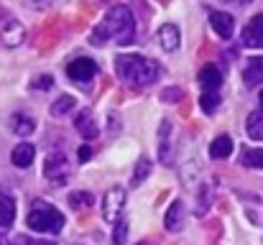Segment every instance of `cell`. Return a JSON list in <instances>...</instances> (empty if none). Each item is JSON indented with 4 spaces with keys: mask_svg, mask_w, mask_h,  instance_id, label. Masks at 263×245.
<instances>
[{
    "mask_svg": "<svg viewBox=\"0 0 263 245\" xmlns=\"http://www.w3.org/2000/svg\"><path fill=\"white\" fill-rule=\"evenodd\" d=\"M107 41H115L120 46H128L136 41V18L128 5H112L105 13L102 23L92 28L89 33L92 46H105Z\"/></svg>",
    "mask_w": 263,
    "mask_h": 245,
    "instance_id": "6da1fadb",
    "label": "cell"
},
{
    "mask_svg": "<svg viewBox=\"0 0 263 245\" xmlns=\"http://www.w3.org/2000/svg\"><path fill=\"white\" fill-rule=\"evenodd\" d=\"M115 72L130 87H148L159 77V64L141 54H120L115 59Z\"/></svg>",
    "mask_w": 263,
    "mask_h": 245,
    "instance_id": "7a4b0ae2",
    "label": "cell"
},
{
    "mask_svg": "<svg viewBox=\"0 0 263 245\" xmlns=\"http://www.w3.org/2000/svg\"><path fill=\"white\" fill-rule=\"evenodd\" d=\"M26 225H28L33 233L57 235V233H62V228H64V215H62L57 207H51V204L36 199L33 207H31V212H28V217H26Z\"/></svg>",
    "mask_w": 263,
    "mask_h": 245,
    "instance_id": "3957f363",
    "label": "cell"
},
{
    "mask_svg": "<svg viewBox=\"0 0 263 245\" xmlns=\"http://www.w3.org/2000/svg\"><path fill=\"white\" fill-rule=\"evenodd\" d=\"M69 174H72V168H69L67 154H59V151H57V154H49V156H46V161H44V176H46V181H49L51 186L67 184Z\"/></svg>",
    "mask_w": 263,
    "mask_h": 245,
    "instance_id": "277c9868",
    "label": "cell"
},
{
    "mask_svg": "<svg viewBox=\"0 0 263 245\" xmlns=\"http://www.w3.org/2000/svg\"><path fill=\"white\" fill-rule=\"evenodd\" d=\"M123 210H125V189H120V186L107 189L105 197H102V217H105V222H120L123 220L120 217Z\"/></svg>",
    "mask_w": 263,
    "mask_h": 245,
    "instance_id": "5b68a950",
    "label": "cell"
},
{
    "mask_svg": "<svg viewBox=\"0 0 263 245\" xmlns=\"http://www.w3.org/2000/svg\"><path fill=\"white\" fill-rule=\"evenodd\" d=\"M67 74L69 80H74L77 84H89L97 77V64L92 59H74L67 64Z\"/></svg>",
    "mask_w": 263,
    "mask_h": 245,
    "instance_id": "8992f818",
    "label": "cell"
},
{
    "mask_svg": "<svg viewBox=\"0 0 263 245\" xmlns=\"http://www.w3.org/2000/svg\"><path fill=\"white\" fill-rule=\"evenodd\" d=\"M243 46H248V49H263V13L253 15L251 23L243 28Z\"/></svg>",
    "mask_w": 263,
    "mask_h": 245,
    "instance_id": "52a82bcc",
    "label": "cell"
},
{
    "mask_svg": "<svg viewBox=\"0 0 263 245\" xmlns=\"http://www.w3.org/2000/svg\"><path fill=\"white\" fill-rule=\"evenodd\" d=\"M184 222H186V207H184L181 199H176L174 204L166 210V215H164V228L169 233H179L184 228Z\"/></svg>",
    "mask_w": 263,
    "mask_h": 245,
    "instance_id": "ba28073f",
    "label": "cell"
},
{
    "mask_svg": "<svg viewBox=\"0 0 263 245\" xmlns=\"http://www.w3.org/2000/svg\"><path fill=\"white\" fill-rule=\"evenodd\" d=\"M0 39H3L5 46H18L26 39V28L15 18H5V26L0 28Z\"/></svg>",
    "mask_w": 263,
    "mask_h": 245,
    "instance_id": "9c48e42d",
    "label": "cell"
},
{
    "mask_svg": "<svg viewBox=\"0 0 263 245\" xmlns=\"http://www.w3.org/2000/svg\"><path fill=\"white\" fill-rule=\"evenodd\" d=\"M210 26L215 28V33L220 39H230L233 36V15L230 13H222V10H212L210 13Z\"/></svg>",
    "mask_w": 263,
    "mask_h": 245,
    "instance_id": "30bf717a",
    "label": "cell"
},
{
    "mask_svg": "<svg viewBox=\"0 0 263 245\" xmlns=\"http://www.w3.org/2000/svg\"><path fill=\"white\" fill-rule=\"evenodd\" d=\"M172 123L169 120H164L161 123V128H159V159L161 163H172Z\"/></svg>",
    "mask_w": 263,
    "mask_h": 245,
    "instance_id": "8fae6325",
    "label": "cell"
},
{
    "mask_svg": "<svg viewBox=\"0 0 263 245\" xmlns=\"http://www.w3.org/2000/svg\"><path fill=\"white\" fill-rule=\"evenodd\" d=\"M8 125H10V130H13L15 136H21V138H28V136L33 133V128H36L33 118L26 115V112H13L10 120H8Z\"/></svg>",
    "mask_w": 263,
    "mask_h": 245,
    "instance_id": "7c38bea8",
    "label": "cell"
},
{
    "mask_svg": "<svg viewBox=\"0 0 263 245\" xmlns=\"http://www.w3.org/2000/svg\"><path fill=\"white\" fill-rule=\"evenodd\" d=\"M74 128L80 130V136L82 138H97V133H100V128H97V123H95V118H92V112L89 110H82L80 115H77V120H74Z\"/></svg>",
    "mask_w": 263,
    "mask_h": 245,
    "instance_id": "4fadbf2b",
    "label": "cell"
},
{
    "mask_svg": "<svg viewBox=\"0 0 263 245\" xmlns=\"http://www.w3.org/2000/svg\"><path fill=\"white\" fill-rule=\"evenodd\" d=\"M199 84L204 87V92H215L220 84H222V74H220V69L215 67V64H207V67H202L199 69Z\"/></svg>",
    "mask_w": 263,
    "mask_h": 245,
    "instance_id": "5bb4252c",
    "label": "cell"
},
{
    "mask_svg": "<svg viewBox=\"0 0 263 245\" xmlns=\"http://www.w3.org/2000/svg\"><path fill=\"white\" fill-rule=\"evenodd\" d=\"M33 156H36V148L31 143H18L13 148V154H10V161H13V166H18V168H28L33 163Z\"/></svg>",
    "mask_w": 263,
    "mask_h": 245,
    "instance_id": "9a60e30c",
    "label": "cell"
},
{
    "mask_svg": "<svg viewBox=\"0 0 263 245\" xmlns=\"http://www.w3.org/2000/svg\"><path fill=\"white\" fill-rule=\"evenodd\" d=\"M159 44L164 51H176L179 49V28L174 23H164L159 28Z\"/></svg>",
    "mask_w": 263,
    "mask_h": 245,
    "instance_id": "2e32d148",
    "label": "cell"
},
{
    "mask_svg": "<svg viewBox=\"0 0 263 245\" xmlns=\"http://www.w3.org/2000/svg\"><path fill=\"white\" fill-rule=\"evenodd\" d=\"M243 80L248 87H258L263 84V56H253L248 62V67L243 69Z\"/></svg>",
    "mask_w": 263,
    "mask_h": 245,
    "instance_id": "e0dca14e",
    "label": "cell"
},
{
    "mask_svg": "<svg viewBox=\"0 0 263 245\" xmlns=\"http://www.w3.org/2000/svg\"><path fill=\"white\" fill-rule=\"evenodd\" d=\"M15 220V202L8 194H0V230H8Z\"/></svg>",
    "mask_w": 263,
    "mask_h": 245,
    "instance_id": "ac0fdd59",
    "label": "cell"
},
{
    "mask_svg": "<svg viewBox=\"0 0 263 245\" xmlns=\"http://www.w3.org/2000/svg\"><path fill=\"white\" fill-rule=\"evenodd\" d=\"M233 154V138L230 136H217L210 143V156L212 159H228Z\"/></svg>",
    "mask_w": 263,
    "mask_h": 245,
    "instance_id": "d6986e66",
    "label": "cell"
},
{
    "mask_svg": "<svg viewBox=\"0 0 263 245\" xmlns=\"http://www.w3.org/2000/svg\"><path fill=\"white\" fill-rule=\"evenodd\" d=\"M151 168H154V163L148 161L146 156H143V159H138V163H136V171H133V176H130V186H133V189H138V186H141V184L151 176Z\"/></svg>",
    "mask_w": 263,
    "mask_h": 245,
    "instance_id": "ffe728a7",
    "label": "cell"
},
{
    "mask_svg": "<svg viewBox=\"0 0 263 245\" xmlns=\"http://www.w3.org/2000/svg\"><path fill=\"white\" fill-rule=\"evenodd\" d=\"M246 130L253 141H263V110L258 112H251L248 120H246Z\"/></svg>",
    "mask_w": 263,
    "mask_h": 245,
    "instance_id": "44dd1931",
    "label": "cell"
},
{
    "mask_svg": "<svg viewBox=\"0 0 263 245\" xmlns=\"http://www.w3.org/2000/svg\"><path fill=\"white\" fill-rule=\"evenodd\" d=\"M74 105H77V100H74L72 95H62V97L51 105V115H54V118H62V115L72 112V110H74Z\"/></svg>",
    "mask_w": 263,
    "mask_h": 245,
    "instance_id": "7402d4cb",
    "label": "cell"
},
{
    "mask_svg": "<svg viewBox=\"0 0 263 245\" xmlns=\"http://www.w3.org/2000/svg\"><path fill=\"white\" fill-rule=\"evenodd\" d=\"M240 163L248 168H263V148H246L240 154Z\"/></svg>",
    "mask_w": 263,
    "mask_h": 245,
    "instance_id": "603a6c76",
    "label": "cell"
},
{
    "mask_svg": "<svg viewBox=\"0 0 263 245\" xmlns=\"http://www.w3.org/2000/svg\"><path fill=\"white\" fill-rule=\"evenodd\" d=\"M212 189H215V184H212V181H204V186H202V192H199L197 215H204V212H207V204H212Z\"/></svg>",
    "mask_w": 263,
    "mask_h": 245,
    "instance_id": "cb8c5ba5",
    "label": "cell"
},
{
    "mask_svg": "<svg viewBox=\"0 0 263 245\" xmlns=\"http://www.w3.org/2000/svg\"><path fill=\"white\" fill-rule=\"evenodd\" d=\"M199 107H202L207 115H212V112L220 107V97H217V92H204V95L199 97Z\"/></svg>",
    "mask_w": 263,
    "mask_h": 245,
    "instance_id": "d4e9b609",
    "label": "cell"
},
{
    "mask_svg": "<svg viewBox=\"0 0 263 245\" xmlns=\"http://www.w3.org/2000/svg\"><path fill=\"white\" fill-rule=\"evenodd\" d=\"M69 202H72V207L74 210H82V207H92V202H95V197L89 194V192H72L69 194Z\"/></svg>",
    "mask_w": 263,
    "mask_h": 245,
    "instance_id": "484cf974",
    "label": "cell"
},
{
    "mask_svg": "<svg viewBox=\"0 0 263 245\" xmlns=\"http://www.w3.org/2000/svg\"><path fill=\"white\" fill-rule=\"evenodd\" d=\"M125 238H128V220H120V222H115L112 243L115 245H125Z\"/></svg>",
    "mask_w": 263,
    "mask_h": 245,
    "instance_id": "4316f807",
    "label": "cell"
},
{
    "mask_svg": "<svg viewBox=\"0 0 263 245\" xmlns=\"http://www.w3.org/2000/svg\"><path fill=\"white\" fill-rule=\"evenodd\" d=\"M181 97H184V92H181L179 87H166V89L161 92V100H164V102H179Z\"/></svg>",
    "mask_w": 263,
    "mask_h": 245,
    "instance_id": "83f0119b",
    "label": "cell"
},
{
    "mask_svg": "<svg viewBox=\"0 0 263 245\" xmlns=\"http://www.w3.org/2000/svg\"><path fill=\"white\" fill-rule=\"evenodd\" d=\"M51 84H54V80L49 74H41V77H36V82H33V87H39V89H49Z\"/></svg>",
    "mask_w": 263,
    "mask_h": 245,
    "instance_id": "f1b7e54d",
    "label": "cell"
},
{
    "mask_svg": "<svg viewBox=\"0 0 263 245\" xmlns=\"http://www.w3.org/2000/svg\"><path fill=\"white\" fill-rule=\"evenodd\" d=\"M92 159V148L89 146H80V161H87Z\"/></svg>",
    "mask_w": 263,
    "mask_h": 245,
    "instance_id": "f546056e",
    "label": "cell"
},
{
    "mask_svg": "<svg viewBox=\"0 0 263 245\" xmlns=\"http://www.w3.org/2000/svg\"><path fill=\"white\" fill-rule=\"evenodd\" d=\"M51 0H28V5H33V8H44V5H49Z\"/></svg>",
    "mask_w": 263,
    "mask_h": 245,
    "instance_id": "4dcf8cb0",
    "label": "cell"
},
{
    "mask_svg": "<svg viewBox=\"0 0 263 245\" xmlns=\"http://www.w3.org/2000/svg\"><path fill=\"white\" fill-rule=\"evenodd\" d=\"M28 245H57V243H49V240H28Z\"/></svg>",
    "mask_w": 263,
    "mask_h": 245,
    "instance_id": "1f68e13d",
    "label": "cell"
},
{
    "mask_svg": "<svg viewBox=\"0 0 263 245\" xmlns=\"http://www.w3.org/2000/svg\"><path fill=\"white\" fill-rule=\"evenodd\" d=\"M228 3H235V5H240V8H243V5H248V3H253V0H228Z\"/></svg>",
    "mask_w": 263,
    "mask_h": 245,
    "instance_id": "d6a6232c",
    "label": "cell"
},
{
    "mask_svg": "<svg viewBox=\"0 0 263 245\" xmlns=\"http://www.w3.org/2000/svg\"><path fill=\"white\" fill-rule=\"evenodd\" d=\"M0 245H13V243H10L8 238H3V235H0Z\"/></svg>",
    "mask_w": 263,
    "mask_h": 245,
    "instance_id": "836d02e7",
    "label": "cell"
},
{
    "mask_svg": "<svg viewBox=\"0 0 263 245\" xmlns=\"http://www.w3.org/2000/svg\"><path fill=\"white\" fill-rule=\"evenodd\" d=\"M136 245H156L154 240H141V243H136Z\"/></svg>",
    "mask_w": 263,
    "mask_h": 245,
    "instance_id": "e575fe53",
    "label": "cell"
},
{
    "mask_svg": "<svg viewBox=\"0 0 263 245\" xmlns=\"http://www.w3.org/2000/svg\"><path fill=\"white\" fill-rule=\"evenodd\" d=\"M258 100H261V110H263V89H261V97H258Z\"/></svg>",
    "mask_w": 263,
    "mask_h": 245,
    "instance_id": "d590c367",
    "label": "cell"
}]
</instances>
